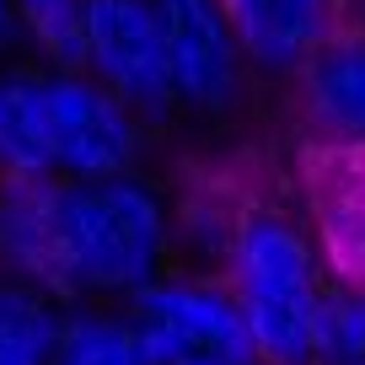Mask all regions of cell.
I'll return each instance as SVG.
<instances>
[{"instance_id":"6da1fadb","label":"cell","mask_w":365,"mask_h":365,"mask_svg":"<svg viewBox=\"0 0 365 365\" xmlns=\"http://www.w3.org/2000/svg\"><path fill=\"white\" fill-rule=\"evenodd\" d=\"M220 279L252 328L258 365H317V328L339 279L317 247L307 210L252 194Z\"/></svg>"},{"instance_id":"7a4b0ae2","label":"cell","mask_w":365,"mask_h":365,"mask_svg":"<svg viewBox=\"0 0 365 365\" xmlns=\"http://www.w3.org/2000/svg\"><path fill=\"white\" fill-rule=\"evenodd\" d=\"M59 242L76 307H129L167 269H178L172 188L150 172L59 182Z\"/></svg>"},{"instance_id":"3957f363","label":"cell","mask_w":365,"mask_h":365,"mask_svg":"<svg viewBox=\"0 0 365 365\" xmlns=\"http://www.w3.org/2000/svg\"><path fill=\"white\" fill-rule=\"evenodd\" d=\"M43 70V145L54 182H108L145 172L156 124H145L124 97H113L86 70Z\"/></svg>"},{"instance_id":"277c9868","label":"cell","mask_w":365,"mask_h":365,"mask_svg":"<svg viewBox=\"0 0 365 365\" xmlns=\"http://www.w3.org/2000/svg\"><path fill=\"white\" fill-rule=\"evenodd\" d=\"M156 365H258V344L220 274L167 269L124 307Z\"/></svg>"},{"instance_id":"5b68a950","label":"cell","mask_w":365,"mask_h":365,"mask_svg":"<svg viewBox=\"0 0 365 365\" xmlns=\"http://www.w3.org/2000/svg\"><path fill=\"white\" fill-rule=\"evenodd\" d=\"M167 27V65H172V97L178 118H194L205 129H220L247 108L252 97V65L242 54L237 33L226 22L220 0H156Z\"/></svg>"},{"instance_id":"8992f818","label":"cell","mask_w":365,"mask_h":365,"mask_svg":"<svg viewBox=\"0 0 365 365\" xmlns=\"http://www.w3.org/2000/svg\"><path fill=\"white\" fill-rule=\"evenodd\" d=\"M81 70L124 97L145 124H172V65H167V27L156 0H91L86 6V54Z\"/></svg>"},{"instance_id":"52a82bcc","label":"cell","mask_w":365,"mask_h":365,"mask_svg":"<svg viewBox=\"0 0 365 365\" xmlns=\"http://www.w3.org/2000/svg\"><path fill=\"white\" fill-rule=\"evenodd\" d=\"M296 124L312 150L365 156V16H349L317 59L290 81Z\"/></svg>"},{"instance_id":"ba28073f","label":"cell","mask_w":365,"mask_h":365,"mask_svg":"<svg viewBox=\"0 0 365 365\" xmlns=\"http://www.w3.org/2000/svg\"><path fill=\"white\" fill-rule=\"evenodd\" d=\"M258 81H296L349 22L344 0H220Z\"/></svg>"},{"instance_id":"9c48e42d","label":"cell","mask_w":365,"mask_h":365,"mask_svg":"<svg viewBox=\"0 0 365 365\" xmlns=\"http://www.w3.org/2000/svg\"><path fill=\"white\" fill-rule=\"evenodd\" d=\"M0 274L54 296L59 307H76L59 242V182L0 178Z\"/></svg>"},{"instance_id":"30bf717a","label":"cell","mask_w":365,"mask_h":365,"mask_svg":"<svg viewBox=\"0 0 365 365\" xmlns=\"http://www.w3.org/2000/svg\"><path fill=\"white\" fill-rule=\"evenodd\" d=\"M307 220L339 285L365 290V156L317 150L307 178Z\"/></svg>"},{"instance_id":"8fae6325","label":"cell","mask_w":365,"mask_h":365,"mask_svg":"<svg viewBox=\"0 0 365 365\" xmlns=\"http://www.w3.org/2000/svg\"><path fill=\"white\" fill-rule=\"evenodd\" d=\"M247 199L237 182L220 172H199V178L172 182V237H178V269L220 274L226 252L237 242V226L247 215Z\"/></svg>"},{"instance_id":"7c38bea8","label":"cell","mask_w":365,"mask_h":365,"mask_svg":"<svg viewBox=\"0 0 365 365\" xmlns=\"http://www.w3.org/2000/svg\"><path fill=\"white\" fill-rule=\"evenodd\" d=\"M0 178L54 182L43 145V70L33 59H0Z\"/></svg>"},{"instance_id":"4fadbf2b","label":"cell","mask_w":365,"mask_h":365,"mask_svg":"<svg viewBox=\"0 0 365 365\" xmlns=\"http://www.w3.org/2000/svg\"><path fill=\"white\" fill-rule=\"evenodd\" d=\"M70 307L0 274V365H54Z\"/></svg>"},{"instance_id":"5bb4252c","label":"cell","mask_w":365,"mask_h":365,"mask_svg":"<svg viewBox=\"0 0 365 365\" xmlns=\"http://www.w3.org/2000/svg\"><path fill=\"white\" fill-rule=\"evenodd\" d=\"M54 365H156L124 307H70Z\"/></svg>"},{"instance_id":"9a60e30c","label":"cell","mask_w":365,"mask_h":365,"mask_svg":"<svg viewBox=\"0 0 365 365\" xmlns=\"http://www.w3.org/2000/svg\"><path fill=\"white\" fill-rule=\"evenodd\" d=\"M86 6L91 0H11L16 33H22V59L81 70V54H86Z\"/></svg>"},{"instance_id":"2e32d148","label":"cell","mask_w":365,"mask_h":365,"mask_svg":"<svg viewBox=\"0 0 365 365\" xmlns=\"http://www.w3.org/2000/svg\"><path fill=\"white\" fill-rule=\"evenodd\" d=\"M317 365H365V290L333 285L317 328Z\"/></svg>"},{"instance_id":"e0dca14e","label":"cell","mask_w":365,"mask_h":365,"mask_svg":"<svg viewBox=\"0 0 365 365\" xmlns=\"http://www.w3.org/2000/svg\"><path fill=\"white\" fill-rule=\"evenodd\" d=\"M0 59H22V33H16L11 0H0Z\"/></svg>"},{"instance_id":"ac0fdd59","label":"cell","mask_w":365,"mask_h":365,"mask_svg":"<svg viewBox=\"0 0 365 365\" xmlns=\"http://www.w3.org/2000/svg\"><path fill=\"white\" fill-rule=\"evenodd\" d=\"M344 11H349V16H365V0H344Z\"/></svg>"}]
</instances>
